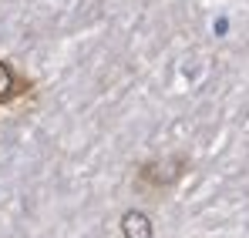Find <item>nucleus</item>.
Segmentation results:
<instances>
[{"label":"nucleus","instance_id":"1","mask_svg":"<svg viewBox=\"0 0 249 238\" xmlns=\"http://www.w3.org/2000/svg\"><path fill=\"white\" fill-rule=\"evenodd\" d=\"M185 168H189V161L182 158V155L162 158V161H145V164L138 168V188H145V191L172 188V185L185 175Z\"/></svg>","mask_w":249,"mask_h":238},{"label":"nucleus","instance_id":"2","mask_svg":"<svg viewBox=\"0 0 249 238\" xmlns=\"http://www.w3.org/2000/svg\"><path fill=\"white\" fill-rule=\"evenodd\" d=\"M122 235L124 238H152V222L145 211H124L122 215Z\"/></svg>","mask_w":249,"mask_h":238},{"label":"nucleus","instance_id":"3","mask_svg":"<svg viewBox=\"0 0 249 238\" xmlns=\"http://www.w3.org/2000/svg\"><path fill=\"white\" fill-rule=\"evenodd\" d=\"M20 91H17V74L10 71V64L7 61H0V104H7V101H14Z\"/></svg>","mask_w":249,"mask_h":238}]
</instances>
